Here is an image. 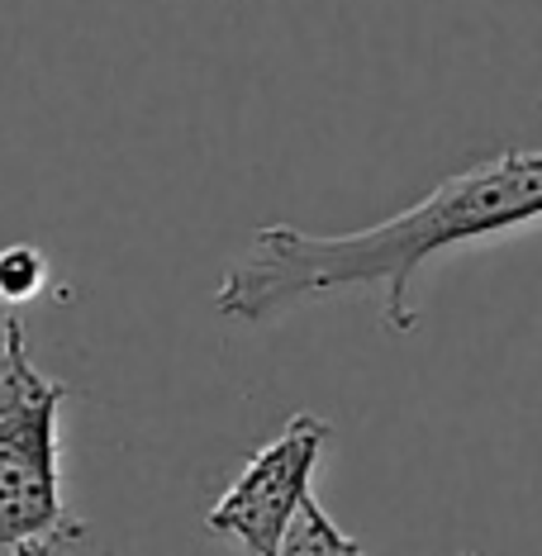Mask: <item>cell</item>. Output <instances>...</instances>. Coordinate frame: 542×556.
<instances>
[{"label": "cell", "mask_w": 542, "mask_h": 556, "mask_svg": "<svg viewBox=\"0 0 542 556\" xmlns=\"http://www.w3.org/2000/svg\"><path fill=\"white\" fill-rule=\"evenodd\" d=\"M466 556H476V552H466Z\"/></svg>", "instance_id": "8992f818"}, {"label": "cell", "mask_w": 542, "mask_h": 556, "mask_svg": "<svg viewBox=\"0 0 542 556\" xmlns=\"http://www.w3.org/2000/svg\"><path fill=\"white\" fill-rule=\"evenodd\" d=\"M542 219V148H509L448 181H438L409 210L390 214L357 233H305L267 224L252 233L248 252L224 271L214 309L238 324L281 319L310 300L343 290H381L386 333L419 324L414 276L428 257L462 243H481Z\"/></svg>", "instance_id": "6da1fadb"}, {"label": "cell", "mask_w": 542, "mask_h": 556, "mask_svg": "<svg viewBox=\"0 0 542 556\" xmlns=\"http://www.w3.org/2000/svg\"><path fill=\"white\" fill-rule=\"evenodd\" d=\"M43 252L39 248H5L0 252V300H29L43 286Z\"/></svg>", "instance_id": "5b68a950"}, {"label": "cell", "mask_w": 542, "mask_h": 556, "mask_svg": "<svg viewBox=\"0 0 542 556\" xmlns=\"http://www.w3.org/2000/svg\"><path fill=\"white\" fill-rule=\"evenodd\" d=\"M72 390L29 357L20 314L0 324V552L58 556L86 538L62 500L58 409Z\"/></svg>", "instance_id": "7a4b0ae2"}, {"label": "cell", "mask_w": 542, "mask_h": 556, "mask_svg": "<svg viewBox=\"0 0 542 556\" xmlns=\"http://www.w3.org/2000/svg\"><path fill=\"white\" fill-rule=\"evenodd\" d=\"M333 438L329 419L300 409L262 452H252L224 500L205 514V528L219 538L243 542L248 556H276L281 538L310 500V480L319 471L324 442Z\"/></svg>", "instance_id": "3957f363"}, {"label": "cell", "mask_w": 542, "mask_h": 556, "mask_svg": "<svg viewBox=\"0 0 542 556\" xmlns=\"http://www.w3.org/2000/svg\"><path fill=\"white\" fill-rule=\"evenodd\" d=\"M276 556H367V552H362L348 533H338V523L324 514V504L310 495L300 504V514L291 518V528H286L281 552Z\"/></svg>", "instance_id": "277c9868"}]
</instances>
